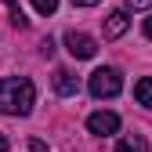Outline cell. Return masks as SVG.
<instances>
[{"label":"cell","instance_id":"6da1fadb","mask_svg":"<svg viewBox=\"0 0 152 152\" xmlns=\"http://www.w3.org/2000/svg\"><path fill=\"white\" fill-rule=\"evenodd\" d=\"M36 105V87L26 76H7L0 80V112L4 116H29Z\"/></svg>","mask_w":152,"mask_h":152},{"label":"cell","instance_id":"7a4b0ae2","mask_svg":"<svg viewBox=\"0 0 152 152\" xmlns=\"http://www.w3.org/2000/svg\"><path fill=\"white\" fill-rule=\"evenodd\" d=\"M87 91L94 94V98H116V94L123 91V72H120V69H112V65L94 69V72H91V80H87Z\"/></svg>","mask_w":152,"mask_h":152},{"label":"cell","instance_id":"3957f363","mask_svg":"<svg viewBox=\"0 0 152 152\" xmlns=\"http://www.w3.org/2000/svg\"><path fill=\"white\" fill-rule=\"evenodd\" d=\"M65 47H69L72 58H94V54H98V44H94V36L76 33V29H69V33H65Z\"/></svg>","mask_w":152,"mask_h":152},{"label":"cell","instance_id":"277c9868","mask_svg":"<svg viewBox=\"0 0 152 152\" xmlns=\"http://www.w3.org/2000/svg\"><path fill=\"white\" fill-rule=\"evenodd\" d=\"M87 130H91V134H98V138L116 134V130H120V116H116V112H109V109L91 112V116H87Z\"/></svg>","mask_w":152,"mask_h":152},{"label":"cell","instance_id":"5b68a950","mask_svg":"<svg viewBox=\"0 0 152 152\" xmlns=\"http://www.w3.org/2000/svg\"><path fill=\"white\" fill-rule=\"evenodd\" d=\"M127 26H130L127 7H123V11H112V15L105 18V40H120V36L127 33Z\"/></svg>","mask_w":152,"mask_h":152},{"label":"cell","instance_id":"8992f818","mask_svg":"<svg viewBox=\"0 0 152 152\" xmlns=\"http://www.w3.org/2000/svg\"><path fill=\"white\" fill-rule=\"evenodd\" d=\"M54 91H58L62 98H72V94L80 91V80H76L69 69H54Z\"/></svg>","mask_w":152,"mask_h":152},{"label":"cell","instance_id":"52a82bcc","mask_svg":"<svg viewBox=\"0 0 152 152\" xmlns=\"http://www.w3.org/2000/svg\"><path fill=\"white\" fill-rule=\"evenodd\" d=\"M116 152H148V141L141 134H123L120 145H116Z\"/></svg>","mask_w":152,"mask_h":152},{"label":"cell","instance_id":"ba28073f","mask_svg":"<svg viewBox=\"0 0 152 152\" xmlns=\"http://www.w3.org/2000/svg\"><path fill=\"white\" fill-rule=\"evenodd\" d=\"M134 98H138L145 109H152V76H141V80L134 83Z\"/></svg>","mask_w":152,"mask_h":152},{"label":"cell","instance_id":"9c48e42d","mask_svg":"<svg viewBox=\"0 0 152 152\" xmlns=\"http://www.w3.org/2000/svg\"><path fill=\"white\" fill-rule=\"evenodd\" d=\"M33 7L40 15H54V11H58V0H33Z\"/></svg>","mask_w":152,"mask_h":152},{"label":"cell","instance_id":"30bf717a","mask_svg":"<svg viewBox=\"0 0 152 152\" xmlns=\"http://www.w3.org/2000/svg\"><path fill=\"white\" fill-rule=\"evenodd\" d=\"M127 11H152V0H127Z\"/></svg>","mask_w":152,"mask_h":152},{"label":"cell","instance_id":"8fae6325","mask_svg":"<svg viewBox=\"0 0 152 152\" xmlns=\"http://www.w3.org/2000/svg\"><path fill=\"white\" fill-rule=\"evenodd\" d=\"M72 4H76V7H98L102 0H72Z\"/></svg>","mask_w":152,"mask_h":152},{"label":"cell","instance_id":"7c38bea8","mask_svg":"<svg viewBox=\"0 0 152 152\" xmlns=\"http://www.w3.org/2000/svg\"><path fill=\"white\" fill-rule=\"evenodd\" d=\"M141 33H145V36H148V40H152V15H148V18H145V26H141Z\"/></svg>","mask_w":152,"mask_h":152},{"label":"cell","instance_id":"4fadbf2b","mask_svg":"<svg viewBox=\"0 0 152 152\" xmlns=\"http://www.w3.org/2000/svg\"><path fill=\"white\" fill-rule=\"evenodd\" d=\"M7 148H11V145H7V138H4V134H0V152H7Z\"/></svg>","mask_w":152,"mask_h":152}]
</instances>
